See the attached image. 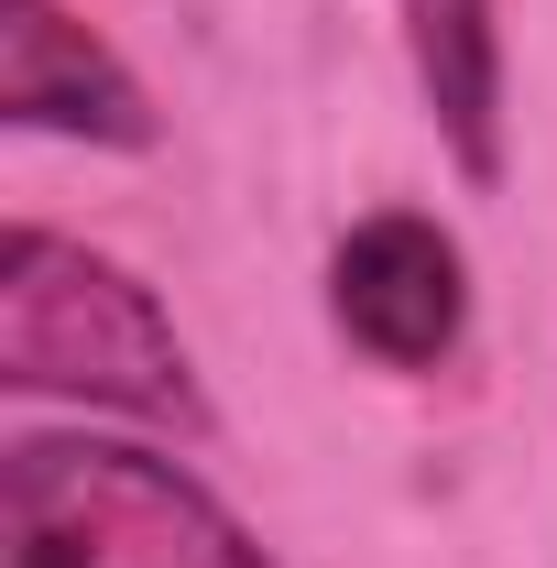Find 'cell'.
Masks as SVG:
<instances>
[{"label": "cell", "mask_w": 557, "mask_h": 568, "mask_svg": "<svg viewBox=\"0 0 557 568\" xmlns=\"http://www.w3.org/2000/svg\"><path fill=\"white\" fill-rule=\"evenodd\" d=\"M0 383L88 405V416L175 426L186 448L219 437V405L164 295L132 263H110L99 241H67L44 219H11V241H0Z\"/></svg>", "instance_id": "cell-1"}, {"label": "cell", "mask_w": 557, "mask_h": 568, "mask_svg": "<svg viewBox=\"0 0 557 568\" xmlns=\"http://www.w3.org/2000/svg\"><path fill=\"white\" fill-rule=\"evenodd\" d=\"M0 568H274L230 503L142 448L88 426H33L0 459Z\"/></svg>", "instance_id": "cell-2"}, {"label": "cell", "mask_w": 557, "mask_h": 568, "mask_svg": "<svg viewBox=\"0 0 557 568\" xmlns=\"http://www.w3.org/2000/svg\"><path fill=\"white\" fill-rule=\"evenodd\" d=\"M328 317L372 372H437L470 339V252L426 209H361L328 252Z\"/></svg>", "instance_id": "cell-3"}, {"label": "cell", "mask_w": 557, "mask_h": 568, "mask_svg": "<svg viewBox=\"0 0 557 568\" xmlns=\"http://www.w3.org/2000/svg\"><path fill=\"white\" fill-rule=\"evenodd\" d=\"M0 121L11 132H55L88 153H153L164 110L121 67L110 33H88L67 0H0Z\"/></svg>", "instance_id": "cell-4"}, {"label": "cell", "mask_w": 557, "mask_h": 568, "mask_svg": "<svg viewBox=\"0 0 557 568\" xmlns=\"http://www.w3.org/2000/svg\"><path fill=\"white\" fill-rule=\"evenodd\" d=\"M394 44L426 121L470 186H503L514 164V77H503V0H394Z\"/></svg>", "instance_id": "cell-5"}]
</instances>
